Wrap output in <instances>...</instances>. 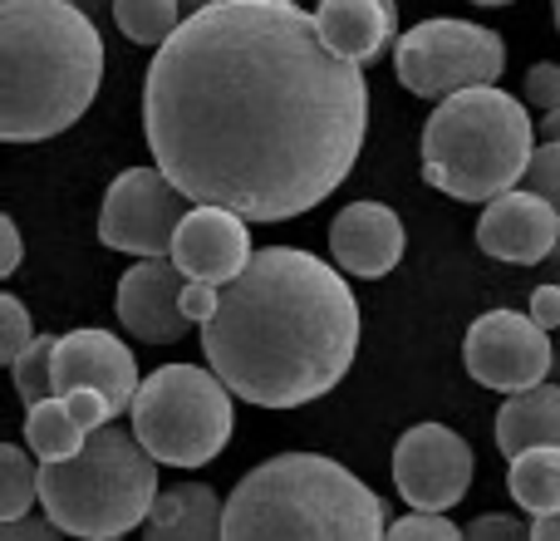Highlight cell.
I'll return each mask as SVG.
<instances>
[{"mask_svg":"<svg viewBox=\"0 0 560 541\" xmlns=\"http://www.w3.org/2000/svg\"><path fill=\"white\" fill-rule=\"evenodd\" d=\"M74 5H84L89 15H98V5H104V0H74Z\"/></svg>","mask_w":560,"mask_h":541,"instance_id":"obj_37","label":"cell"},{"mask_svg":"<svg viewBox=\"0 0 560 541\" xmlns=\"http://www.w3.org/2000/svg\"><path fill=\"white\" fill-rule=\"evenodd\" d=\"M532 537H536V541H560V513L532 517Z\"/></svg>","mask_w":560,"mask_h":541,"instance_id":"obj_34","label":"cell"},{"mask_svg":"<svg viewBox=\"0 0 560 541\" xmlns=\"http://www.w3.org/2000/svg\"><path fill=\"white\" fill-rule=\"evenodd\" d=\"M522 99L532 108H560V65L556 59H541V65L526 69V84H522Z\"/></svg>","mask_w":560,"mask_h":541,"instance_id":"obj_27","label":"cell"},{"mask_svg":"<svg viewBox=\"0 0 560 541\" xmlns=\"http://www.w3.org/2000/svg\"><path fill=\"white\" fill-rule=\"evenodd\" d=\"M104 389L114 414L133 408L138 399V365H133V349L118 345V335L108 330H69L59 335L55 345V394H69V389Z\"/></svg>","mask_w":560,"mask_h":541,"instance_id":"obj_15","label":"cell"},{"mask_svg":"<svg viewBox=\"0 0 560 541\" xmlns=\"http://www.w3.org/2000/svg\"><path fill=\"white\" fill-rule=\"evenodd\" d=\"M183 290H187V270L173 256H138V266L124 270L118 296H114L118 325L138 339L173 345V339H183L197 325L183 306Z\"/></svg>","mask_w":560,"mask_h":541,"instance_id":"obj_12","label":"cell"},{"mask_svg":"<svg viewBox=\"0 0 560 541\" xmlns=\"http://www.w3.org/2000/svg\"><path fill=\"white\" fill-rule=\"evenodd\" d=\"M532 315H536V325H546V330L560 325V286H536L532 290Z\"/></svg>","mask_w":560,"mask_h":541,"instance_id":"obj_31","label":"cell"},{"mask_svg":"<svg viewBox=\"0 0 560 541\" xmlns=\"http://www.w3.org/2000/svg\"><path fill=\"white\" fill-rule=\"evenodd\" d=\"M104 39L74 0H0V138L39 143L89 114Z\"/></svg>","mask_w":560,"mask_h":541,"instance_id":"obj_3","label":"cell"},{"mask_svg":"<svg viewBox=\"0 0 560 541\" xmlns=\"http://www.w3.org/2000/svg\"><path fill=\"white\" fill-rule=\"evenodd\" d=\"M536 138L522 99L497 84L457 89L423 124V183L457 203H492L526 177Z\"/></svg>","mask_w":560,"mask_h":541,"instance_id":"obj_5","label":"cell"},{"mask_svg":"<svg viewBox=\"0 0 560 541\" xmlns=\"http://www.w3.org/2000/svg\"><path fill=\"white\" fill-rule=\"evenodd\" d=\"M522 183L532 187V193L551 197L556 212H560V138H551V143L536 148V153H532V168H526Z\"/></svg>","mask_w":560,"mask_h":541,"instance_id":"obj_26","label":"cell"},{"mask_svg":"<svg viewBox=\"0 0 560 541\" xmlns=\"http://www.w3.org/2000/svg\"><path fill=\"white\" fill-rule=\"evenodd\" d=\"M388 537H438V541H457L463 527L447 522V513H428V507H413L404 522L388 527Z\"/></svg>","mask_w":560,"mask_h":541,"instance_id":"obj_28","label":"cell"},{"mask_svg":"<svg viewBox=\"0 0 560 541\" xmlns=\"http://www.w3.org/2000/svg\"><path fill=\"white\" fill-rule=\"evenodd\" d=\"M477 246L497 262L536 266L560 246V212L551 197L532 193V187H512V193L492 197L477 222Z\"/></svg>","mask_w":560,"mask_h":541,"instance_id":"obj_13","label":"cell"},{"mask_svg":"<svg viewBox=\"0 0 560 541\" xmlns=\"http://www.w3.org/2000/svg\"><path fill=\"white\" fill-rule=\"evenodd\" d=\"M89 444V428L69 414L65 394H49L39 404L25 408V448L39 458V463H55V458H69Z\"/></svg>","mask_w":560,"mask_h":541,"instance_id":"obj_21","label":"cell"},{"mask_svg":"<svg viewBox=\"0 0 560 541\" xmlns=\"http://www.w3.org/2000/svg\"><path fill=\"white\" fill-rule=\"evenodd\" d=\"M143 134L192 203L285 222L354 173L369 79L295 0H217L158 45Z\"/></svg>","mask_w":560,"mask_h":541,"instance_id":"obj_1","label":"cell"},{"mask_svg":"<svg viewBox=\"0 0 560 541\" xmlns=\"http://www.w3.org/2000/svg\"><path fill=\"white\" fill-rule=\"evenodd\" d=\"M252 217L232 212L217 203H192V212L183 217L173 242V262L187 270V280H217L226 286L232 276H242L252 262Z\"/></svg>","mask_w":560,"mask_h":541,"instance_id":"obj_14","label":"cell"},{"mask_svg":"<svg viewBox=\"0 0 560 541\" xmlns=\"http://www.w3.org/2000/svg\"><path fill=\"white\" fill-rule=\"evenodd\" d=\"M477 477V453L447 424H413L394 444V487L408 507L447 513L467 497Z\"/></svg>","mask_w":560,"mask_h":541,"instance_id":"obj_11","label":"cell"},{"mask_svg":"<svg viewBox=\"0 0 560 541\" xmlns=\"http://www.w3.org/2000/svg\"><path fill=\"white\" fill-rule=\"evenodd\" d=\"M226 503H217V493L207 483H177L163 487L148 513V532L153 541H212L222 537Z\"/></svg>","mask_w":560,"mask_h":541,"instance_id":"obj_19","label":"cell"},{"mask_svg":"<svg viewBox=\"0 0 560 541\" xmlns=\"http://www.w3.org/2000/svg\"><path fill=\"white\" fill-rule=\"evenodd\" d=\"M319 35L335 55L369 65L384 55V45L398 30V0H319L315 5Z\"/></svg>","mask_w":560,"mask_h":541,"instance_id":"obj_17","label":"cell"},{"mask_svg":"<svg viewBox=\"0 0 560 541\" xmlns=\"http://www.w3.org/2000/svg\"><path fill=\"white\" fill-rule=\"evenodd\" d=\"M133 434L163 468H202L232 438V384L217 369L163 365L138 384Z\"/></svg>","mask_w":560,"mask_h":541,"instance_id":"obj_7","label":"cell"},{"mask_svg":"<svg viewBox=\"0 0 560 541\" xmlns=\"http://www.w3.org/2000/svg\"><path fill=\"white\" fill-rule=\"evenodd\" d=\"M202 349L246 404H315L359 355V300L339 266L295 246H266L222 286V306L202 325Z\"/></svg>","mask_w":560,"mask_h":541,"instance_id":"obj_2","label":"cell"},{"mask_svg":"<svg viewBox=\"0 0 560 541\" xmlns=\"http://www.w3.org/2000/svg\"><path fill=\"white\" fill-rule=\"evenodd\" d=\"M39 503V468L30 463L25 448H0V522H15Z\"/></svg>","mask_w":560,"mask_h":541,"instance_id":"obj_23","label":"cell"},{"mask_svg":"<svg viewBox=\"0 0 560 541\" xmlns=\"http://www.w3.org/2000/svg\"><path fill=\"white\" fill-rule=\"evenodd\" d=\"M472 5H512V0H472Z\"/></svg>","mask_w":560,"mask_h":541,"instance_id":"obj_38","label":"cell"},{"mask_svg":"<svg viewBox=\"0 0 560 541\" xmlns=\"http://www.w3.org/2000/svg\"><path fill=\"white\" fill-rule=\"evenodd\" d=\"M388 532L384 503L349 473L345 463L319 453H280L252 468L226 497L222 537H329L374 541Z\"/></svg>","mask_w":560,"mask_h":541,"instance_id":"obj_4","label":"cell"},{"mask_svg":"<svg viewBox=\"0 0 560 541\" xmlns=\"http://www.w3.org/2000/svg\"><path fill=\"white\" fill-rule=\"evenodd\" d=\"M551 15H556V30H560V0H551Z\"/></svg>","mask_w":560,"mask_h":541,"instance_id":"obj_39","label":"cell"},{"mask_svg":"<svg viewBox=\"0 0 560 541\" xmlns=\"http://www.w3.org/2000/svg\"><path fill=\"white\" fill-rule=\"evenodd\" d=\"M560 448V384H532L522 394H506L497 408V448L506 458L526 453V448Z\"/></svg>","mask_w":560,"mask_h":541,"instance_id":"obj_18","label":"cell"},{"mask_svg":"<svg viewBox=\"0 0 560 541\" xmlns=\"http://www.w3.org/2000/svg\"><path fill=\"white\" fill-rule=\"evenodd\" d=\"M207 5H217V0H183L187 15H197V10H207Z\"/></svg>","mask_w":560,"mask_h":541,"instance_id":"obj_36","label":"cell"},{"mask_svg":"<svg viewBox=\"0 0 560 541\" xmlns=\"http://www.w3.org/2000/svg\"><path fill=\"white\" fill-rule=\"evenodd\" d=\"M114 20L133 45L158 49L187 20V10H183V0H114Z\"/></svg>","mask_w":560,"mask_h":541,"instance_id":"obj_22","label":"cell"},{"mask_svg":"<svg viewBox=\"0 0 560 541\" xmlns=\"http://www.w3.org/2000/svg\"><path fill=\"white\" fill-rule=\"evenodd\" d=\"M404 222L384 203H349L329 227V256L345 276L378 280L404 262Z\"/></svg>","mask_w":560,"mask_h":541,"instance_id":"obj_16","label":"cell"},{"mask_svg":"<svg viewBox=\"0 0 560 541\" xmlns=\"http://www.w3.org/2000/svg\"><path fill=\"white\" fill-rule=\"evenodd\" d=\"M192 212V197L163 168H128L108 183L98 207V242L128 256H173L177 227Z\"/></svg>","mask_w":560,"mask_h":541,"instance_id":"obj_9","label":"cell"},{"mask_svg":"<svg viewBox=\"0 0 560 541\" xmlns=\"http://www.w3.org/2000/svg\"><path fill=\"white\" fill-rule=\"evenodd\" d=\"M30 339H35V325H30L25 300L0 296V365H15Z\"/></svg>","mask_w":560,"mask_h":541,"instance_id":"obj_25","label":"cell"},{"mask_svg":"<svg viewBox=\"0 0 560 541\" xmlns=\"http://www.w3.org/2000/svg\"><path fill=\"white\" fill-rule=\"evenodd\" d=\"M506 69V45L497 30L472 25V20H423L404 30L394 49V74L408 94L418 99H447L457 89L497 84Z\"/></svg>","mask_w":560,"mask_h":541,"instance_id":"obj_8","label":"cell"},{"mask_svg":"<svg viewBox=\"0 0 560 541\" xmlns=\"http://www.w3.org/2000/svg\"><path fill=\"white\" fill-rule=\"evenodd\" d=\"M0 532L20 537V541H49L59 527H55V517H45V522H30V513H25V517H15V522H0Z\"/></svg>","mask_w":560,"mask_h":541,"instance_id":"obj_33","label":"cell"},{"mask_svg":"<svg viewBox=\"0 0 560 541\" xmlns=\"http://www.w3.org/2000/svg\"><path fill=\"white\" fill-rule=\"evenodd\" d=\"M506 487H512V503L532 517H551L560 513V448H526L512 458L506 468Z\"/></svg>","mask_w":560,"mask_h":541,"instance_id":"obj_20","label":"cell"},{"mask_svg":"<svg viewBox=\"0 0 560 541\" xmlns=\"http://www.w3.org/2000/svg\"><path fill=\"white\" fill-rule=\"evenodd\" d=\"M536 134H541V143H551V138H560V108H546L541 124H536Z\"/></svg>","mask_w":560,"mask_h":541,"instance_id":"obj_35","label":"cell"},{"mask_svg":"<svg viewBox=\"0 0 560 541\" xmlns=\"http://www.w3.org/2000/svg\"><path fill=\"white\" fill-rule=\"evenodd\" d=\"M0 242H5V262H0V276H15L20 262H25V242H20L15 217H0Z\"/></svg>","mask_w":560,"mask_h":541,"instance_id":"obj_32","label":"cell"},{"mask_svg":"<svg viewBox=\"0 0 560 541\" xmlns=\"http://www.w3.org/2000/svg\"><path fill=\"white\" fill-rule=\"evenodd\" d=\"M560 355H551V330L536 325V315H516V310H487L472 320L463 339V365L477 384L497 389V394H522V389L541 384L551 375Z\"/></svg>","mask_w":560,"mask_h":541,"instance_id":"obj_10","label":"cell"},{"mask_svg":"<svg viewBox=\"0 0 560 541\" xmlns=\"http://www.w3.org/2000/svg\"><path fill=\"white\" fill-rule=\"evenodd\" d=\"M55 345H59V335H35L25 349H20L15 365H10V375H15V394H20L25 408L55 394Z\"/></svg>","mask_w":560,"mask_h":541,"instance_id":"obj_24","label":"cell"},{"mask_svg":"<svg viewBox=\"0 0 560 541\" xmlns=\"http://www.w3.org/2000/svg\"><path fill=\"white\" fill-rule=\"evenodd\" d=\"M65 404H69V414H74L79 424L89 428V434H94V428H104L108 418H114V404H108V394H104V389H94V384L69 389Z\"/></svg>","mask_w":560,"mask_h":541,"instance_id":"obj_29","label":"cell"},{"mask_svg":"<svg viewBox=\"0 0 560 541\" xmlns=\"http://www.w3.org/2000/svg\"><path fill=\"white\" fill-rule=\"evenodd\" d=\"M467 537H532V527L516 522V517H477L472 527H467Z\"/></svg>","mask_w":560,"mask_h":541,"instance_id":"obj_30","label":"cell"},{"mask_svg":"<svg viewBox=\"0 0 560 541\" xmlns=\"http://www.w3.org/2000/svg\"><path fill=\"white\" fill-rule=\"evenodd\" d=\"M158 458L138 444V434L104 424L69 458L39 463V507L69 537H124L148 527L158 503Z\"/></svg>","mask_w":560,"mask_h":541,"instance_id":"obj_6","label":"cell"}]
</instances>
